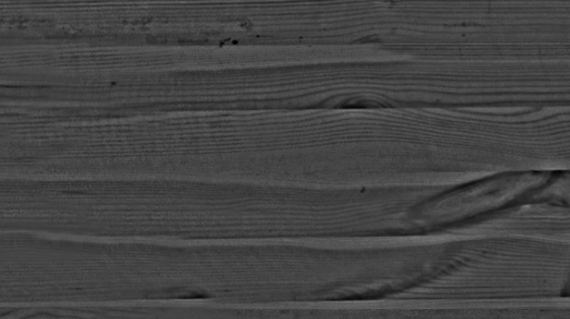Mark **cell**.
Listing matches in <instances>:
<instances>
[{"label":"cell","instance_id":"obj_1","mask_svg":"<svg viewBox=\"0 0 570 319\" xmlns=\"http://www.w3.org/2000/svg\"><path fill=\"white\" fill-rule=\"evenodd\" d=\"M465 62L494 102H570V0H470Z\"/></svg>","mask_w":570,"mask_h":319},{"label":"cell","instance_id":"obj_2","mask_svg":"<svg viewBox=\"0 0 570 319\" xmlns=\"http://www.w3.org/2000/svg\"><path fill=\"white\" fill-rule=\"evenodd\" d=\"M20 318H237L238 308L191 302H111L26 306Z\"/></svg>","mask_w":570,"mask_h":319}]
</instances>
